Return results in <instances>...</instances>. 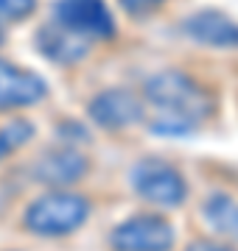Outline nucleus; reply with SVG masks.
Segmentation results:
<instances>
[{"mask_svg":"<svg viewBox=\"0 0 238 251\" xmlns=\"http://www.w3.org/2000/svg\"><path fill=\"white\" fill-rule=\"evenodd\" d=\"M31 134H34V126L28 120H11V123L3 126L0 128V162L11 156L17 148H23L31 140Z\"/></svg>","mask_w":238,"mask_h":251,"instance_id":"obj_12","label":"nucleus"},{"mask_svg":"<svg viewBox=\"0 0 238 251\" xmlns=\"http://www.w3.org/2000/svg\"><path fill=\"white\" fill-rule=\"evenodd\" d=\"M87 115L98 128H107V131H120L126 126H135L143 120V100L129 90H104L98 92L95 98L90 100L87 106Z\"/></svg>","mask_w":238,"mask_h":251,"instance_id":"obj_6","label":"nucleus"},{"mask_svg":"<svg viewBox=\"0 0 238 251\" xmlns=\"http://www.w3.org/2000/svg\"><path fill=\"white\" fill-rule=\"evenodd\" d=\"M37 6V0H0V25L26 20Z\"/></svg>","mask_w":238,"mask_h":251,"instance_id":"obj_13","label":"nucleus"},{"mask_svg":"<svg viewBox=\"0 0 238 251\" xmlns=\"http://www.w3.org/2000/svg\"><path fill=\"white\" fill-rule=\"evenodd\" d=\"M56 23L73 28L90 39H110L115 34V23L104 0H56Z\"/></svg>","mask_w":238,"mask_h":251,"instance_id":"obj_5","label":"nucleus"},{"mask_svg":"<svg viewBox=\"0 0 238 251\" xmlns=\"http://www.w3.org/2000/svg\"><path fill=\"white\" fill-rule=\"evenodd\" d=\"M202 215L210 229L227 240H238V201L227 193H210L202 204Z\"/></svg>","mask_w":238,"mask_h":251,"instance_id":"obj_11","label":"nucleus"},{"mask_svg":"<svg viewBox=\"0 0 238 251\" xmlns=\"http://www.w3.org/2000/svg\"><path fill=\"white\" fill-rule=\"evenodd\" d=\"M185 251H236V249L219 240H193V243H188Z\"/></svg>","mask_w":238,"mask_h":251,"instance_id":"obj_15","label":"nucleus"},{"mask_svg":"<svg viewBox=\"0 0 238 251\" xmlns=\"http://www.w3.org/2000/svg\"><path fill=\"white\" fill-rule=\"evenodd\" d=\"M87 171H90V159L76 148H51V151L39 153L31 165L34 181L56 190L76 184L79 179L87 176Z\"/></svg>","mask_w":238,"mask_h":251,"instance_id":"obj_7","label":"nucleus"},{"mask_svg":"<svg viewBox=\"0 0 238 251\" xmlns=\"http://www.w3.org/2000/svg\"><path fill=\"white\" fill-rule=\"evenodd\" d=\"M37 50L45 53L51 62L76 64L90 53V36L79 34L62 23H48L37 31Z\"/></svg>","mask_w":238,"mask_h":251,"instance_id":"obj_9","label":"nucleus"},{"mask_svg":"<svg viewBox=\"0 0 238 251\" xmlns=\"http://www.w3.org/2000/svg\"><path fill=\"white\" fill-rule=\"evenodd\" d=\"M174 246V226L163 215H143L120 221L110 232L112 251H171Z\"/></svg>","mask_w":238,"mask_h":251,"instance_id":"obj_4","label":"nucleus"},{"mask_svg":"<svg viewBox=\"0 0 238 251\" xmlns=\"http://www.w3.org/2000/svg\"><path fill=\"white\" fill-rule=\"evenodd\" d=\"M182 31L193 42L208 48H238V23L224 14V11H196L182 23Z\"/></svg>","mask_w":238,"mask_h":251,"instance_id":"obj_10","label":"nucleus"},{"mask_svg":"<svg viewBox=\"0 0 238 251\" xmlns=\"http://www.w3.org/2000/svg\"><path fill=\"white\" fill-rule=\"evenodd\" d=\"M120 3V9L123 11H129V14H149V11H154L163 0H118Z\"/></svg>","mask_w":238,"mask_h":251,"instance_id":"obj_14","label":"nucleus"},{"mask_svg":"<svg viewBox=\"0 0 238 251\" xmlns=\"http://www.w3.org/2000/svg\"><path fill=\"white\" fill-rule=\"evenodd\" d=\"M45 81L39 78L37 73L14 67V64L0 59V112L3 109H20L31 106L37 100L45 98Z\"/></svg>","mask_w":238,"mask_h":251,"instance_id":"obj_8","label":"nucleus"},{"mask_svg":"<svg viewBox=\"0 0 238 251\" xmlns=\"http://www.w3.org/2000/svg\"><path fill=\"white\" fill-rule=\"evenodd\" d=\"M90 218V201L79 193H45L34 198L23 212V226L42 237H62L76 232Z\"/></svg>","mask_w":238,"mask_h":251,"instance_id":"obj_2","label":"nucleus"},{"mask_svg":"<svg viewBox=\"0 0 238 251\" xmlns=\"http://www.w3.org/2000/svg\"><path fill=\"white\" fill-rule=\"evenodd\" d=\"M0 45H3V36H0Z\"/></svg>","mask_w":238,"mask_h":251,"instance_id":"obj_16","label":"nucleus"},{"mask_svg":"<svg viewBox=\"0 0 238 251\" xmlns=\"http://www.w3.org/2000/svg\"><path fill=\"white\" fill-rule=\"evenodd\" d=\"M143 92L160 112L149 126L154 134H188L213 112V95L179 70L154 73L143 84Z\"/></svg>","mask_w":238,"mask_h":251,"instance_id":"obj_1","label":"nucleus"},{"mask_svg":"<svg viewBox=\"0 0 238 251\" xmlns=\"http://www.w3.org/2000/svg\"><path fill=\"white\" fill-rule=\"evenodd\" d=\"M129 181L143 201L154 206L174 209V206L185 204V198H188V181L182 179V173L174 165L163 159H140L129 173Z\"/></svg>","mask_w":238,"mask_h":251,"instance_id":"obj_3","label":"nucleus"}]
</instances>
